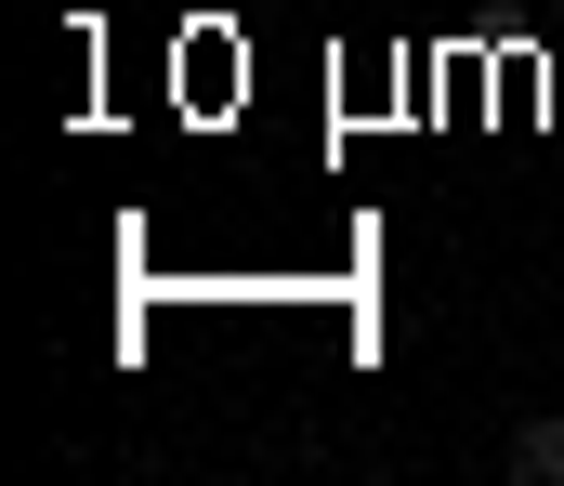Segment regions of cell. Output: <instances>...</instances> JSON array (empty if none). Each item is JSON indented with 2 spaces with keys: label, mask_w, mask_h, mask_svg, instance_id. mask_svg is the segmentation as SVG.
<instances>
[{
  "label": "cell",
  "mask_w": 564,
  "mask_h": 486,
  "mask_svg": "<svg viewBox=\"0 0 564 486\" xmlns=\"http://www.w3.org/2000/svg\"><path fill=\"white\" fill-rule=\"evenodd\" d=\"M499 474L512 486H564V421H525V434L499 447Z\"/></svg>",
  "instance_id": "1"
}]
</instances>
